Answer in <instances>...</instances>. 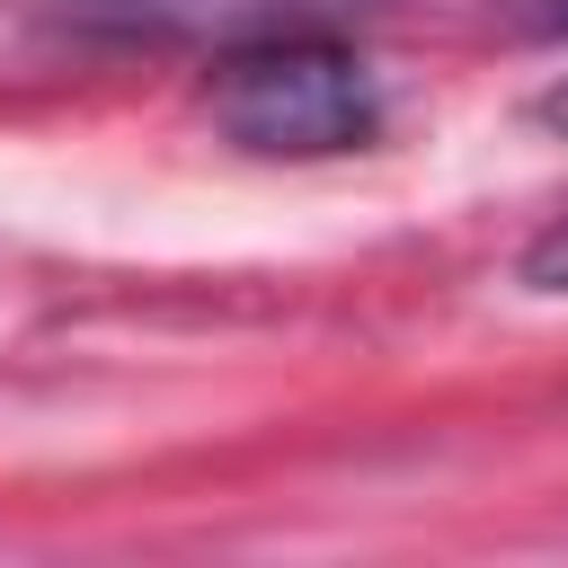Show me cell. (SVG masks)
I'll list each match as a JSON object with an SVG mask.
<instances>
[{"mask_svg": "<svg viewBox=\"0 0 568 568\" xmlns=\"http://www.w3.org/2000/svg\"><path fill=\"white\" fill-rule=\"evenodd\" d=\"M204 106L257 160H328V151L373 142V124H382V89H373L364 53L337 44L328 27H293V36L213 53Z\"/></svg>", "mask_w": 568, "mask_h": 568, "instance_id": "obj_1", "label": "cell"}, {"mask_svg": "<svg viewBox=\"0 0 568 568\" xmlns=\"http://www.w3.org/2000/svg\"><path fill=\"white\" fill-rule=\"evenodd\" d=\"M364 0H44L53 27L98 36V44H257V36H293V27H337Z\"/></svg>", "mask_w": 568, "mask_h": 568, "instance_id": "obj_2", "label": "cell"}, {"mask_svg": "<svg viewBox=\"0 0 568 568\" xmlns=\"http://www.w3.org/2000/svg\"><path fill=\"white\" fill-rule=\"evenodd\" d=\"M541 27H559V36H568V0H541Z\"/></svg>", "mask_w": 568, "mask_h": 568, "instance_id": "obj_3", "label": "cell"}]
</instances>
